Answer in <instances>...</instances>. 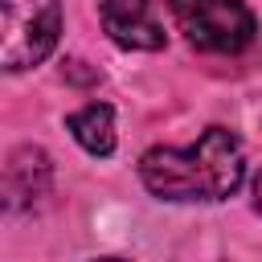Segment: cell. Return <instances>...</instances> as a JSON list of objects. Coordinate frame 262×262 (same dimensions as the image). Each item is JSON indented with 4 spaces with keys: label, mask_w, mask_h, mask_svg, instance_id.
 Segmentation results:
<instances>
[{
    "label": "cell",
    "mask_w": 262,
    "mask_h": 262,
    "mask_svg": "<svg viewBox=\"0 0 262 262\" xmlns=\"http://www.w3.org/2000/svg\"><path fill=\"white\" fill-rule=\"evenodd\" d=\"M139 180L160 201H225L246 180V151L233 131L209 127L188 147L143 151Z\"/></svg>",
    "instance_id": "cell-1"
},
{
    "label": "cell",
    "mask_w": 262,
    "mask_h": 262,
    "mask_svg": "<svg viewBox=\"0 0 262 262\" xmlns=\"http://www.w3.org/2000/svg\"><path fill=\"white\" fill-rule=\"evenodd\" d=\"M184 41L201 53H242L254 45V12L242 0H164Z\"/></svg>",
    "instance_id": "cell-2"
},
{
    "label": "cell",
    "mask_w": 262,
    "mask_h": 262,
    "mask_svg": "<svg viewBox=\"0 0 262 262\" xmlns=\"http://www.w3.org/2000/svg\"><path fill=\"white\" fill-rule=\"evenodd\" d=\"M0 61L8 74L41 66L61 37V0H0Z\"/></svg>",
    "instance_id": "cell-3"
},
{
    "label": "cell",
    "mask_w": 262,
    "mask_h": 262,
    "mask_svg": "<svg viewBox=\"0 0 262 262\" xmlns=\"http://www.w3.org/2000/svg\"><path fill=\"white\" fill-rule=\"evenodd\" d=\"M98 20L123 49H164V25L151 0H98Z\"/></svg>",
    "instance_id": "cell-4"
},
{
    "label": "cell",
    "mask_w": 262,
    "mask_h": 262,
    "mask_svg": "<svg viewBox=\"0 0 262 262\" xmlns=\"http://www.w3.org/2000/svg\"><path fill=\"white\" fill-rule=\"evenodd\" d=\"M49 180H53V164L41 147H16L4 164V205L16 213V209H29V205H41V196L49 192Z\"/></svg>",
    "instance_id": "cell-5"
},
{
    "label": "cell",
    "mask_w": 262,
    "mask_h": 262,
    "mask_svg": "<svg viewBox=\"0 0 262 262\" xmlns=\"http://www.w3.org/2000/svg\"><path fill=\"white\" fill-rule=\"evenodd\" d=\"M66 127L74 131V139L90 156H111L115 151V111L106 102H86L82 111H74L66 119Z\"/></svg>",
    "instance_id": "cell-6"
},
{
    "label": "cell",
    "mask_w": 262,
    "mask_h": 262,
    "mask_svg": "<svg viewBox=\"0 0 262 262\" xmlns=\"http://www.w3.org/2000/svg\"><path fill=\"white\" fill-rule=\"evenodd\" d=\"M254 209H258V213H262V172H258V176H254Z\"/></svg>",
    "instance_id": "cell-7"
},
{
    "label": "cell",
    "mask_w": 262,
    "mask_h": 262,
    "mask_svg": "<svg viewBox=\"0 0 262 262\" xmlns=\"http://www.w3.org/2000/svg\"><path fill=\"white\" fill-rule=\"evenodd\" d=\"M94 262H123V258H94Z\"/></svg>",
    "instance_id": "cell-8"
}]
</instances>
